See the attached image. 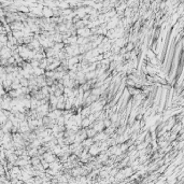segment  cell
<instances>
[{
	"instance_id": "1",
	"label": "cell",
	"mask_w": 184,
	"mask_h": 184,
	"mask_svg": "<svg viewBox=\"0 0 184 184\" xmlns=\"http://www.w3.org/2000/svg\"><path fill=\"white\" fill-rule=\"evenodd\" d=\"M87 151H88V153H89L91 156H97V155H98V154L101 152L100 147H99V146H98V145H97L95 142H94L93 144H91V145L88 147V150H87Z\"/></svg>"
},
{
	"instance_id": "2",
	"label": "cell",
	"mask_w": 184,
	"mask_h": 184,
	"mask_svg": "<svg viewBox=\"0 0 184 184\" xmlns=\"http://www.w3.org/2000/svg\"><path fill=\"white\" fill-rule=\"evenodd\" d=\"M41 11H42V16H44V17L50 18V17L53 16V11H52V9H51L50 7H48V6L43 7Z\"/></svg>"
}]
</instances>
